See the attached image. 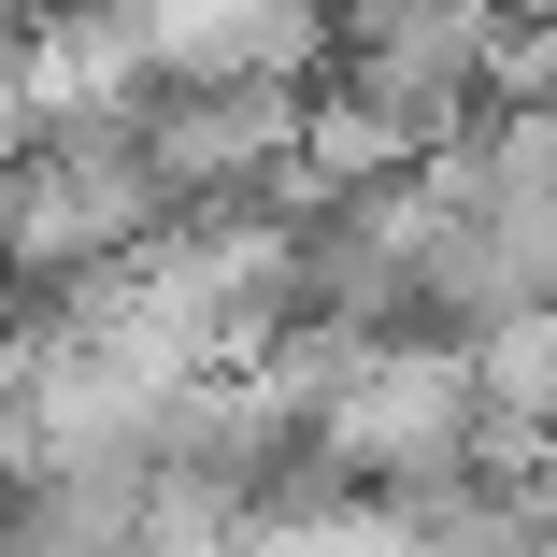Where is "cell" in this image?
<instances>
[{
  "mask_svg": "<svg viewBox=\"0 0 557 557\" xmlns=\"http://www.w3.org/2000/svg\"><path fill=\"white\" fill-rule=\"evenodd\" d=\"M443 472H472V358H458V329H358L329 358L314 414H300V486L400 500V486H443Z\"/></svg>",
  "mask_w": 557,
  "mask_h": 557,
  "instance_id": "1",
  "label": "cell"
}]
</instances>
